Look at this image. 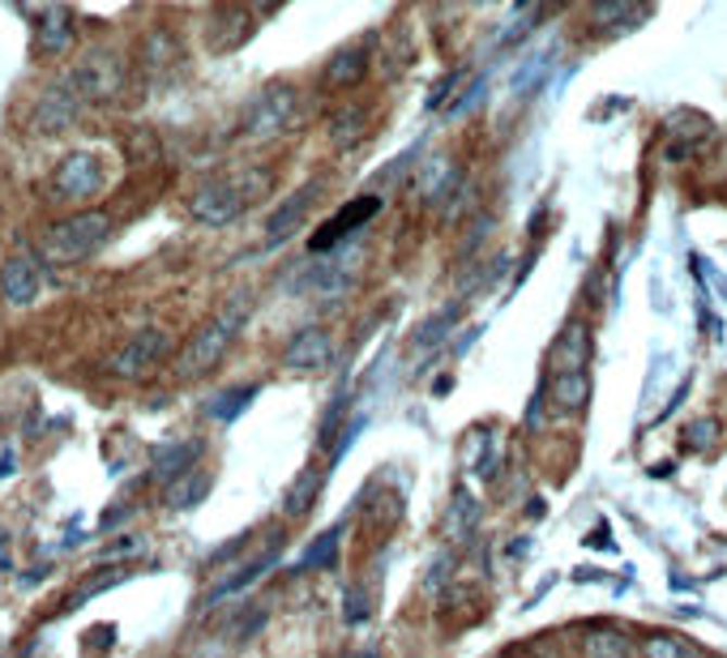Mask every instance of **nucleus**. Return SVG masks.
I'll return each instance as SVG.
<instances>
[{"label":"nucleus","mask_w":727,"mask_h":658,"mask_svg":"<svg viewBox=\"0 0 727 658\" xmlns=\"http://www.w3.org/2000/svg\"><path fill=\"white\" fill-rule=\"evenodd\" d=\"M112 231H116V222L107 210H77L69 219L52 222L43 235H39V257L48 261V266H61V270H69V266H81V261H90L107 240H112Z\"/></svg>","instance_id":"obj_1"},{"label":"nucleus","mask_w":727,"mask_h":658,"mask_svg":"<svg viewBox=\"0 0 727 658\" xmlns=\"http://www.w3.org/2000/svg\"><path fill=\"white\" fill-rule=\"evenodd\" d=\"M244 321H248V304H231V308H222L218 317H211V321L184 343V351L176 356V376H180V380H197V376L215 372V367L222 364V356L231 351V343L240 338Z\"/></svg>","instance_id":"obj_2"},{"label":"nucleus","mask_w":727,"mask_h":658,"mask_svg":"<svg viewBox=\"0 0 727 658\" xmlns=\"http://www.w3.org/2000/svg\"><path fill=\"white\" fill-rule=\"evenodd\" d=\"M69 81L77 86V94L86 103H99V107L120 103L125 90H129V61L120 52H112V48H99V52H90V56H81L73 65Z\"/></svg>","instance_id":"obj_3"},{"label":"nucleus","mask_w":727,"mask_h":658,"mask_svg":"<svg viewBox=\"0 0 727 658\" xmlns=\"http://www.w3.org/2000/svg\"><path fill=\"white\" fill-rule=\"evenodd\" d=\"M167 356H171V334L158 330V325H145L138 334H129V338L103 360V367H107V376H116V380H145Z\"/></svg>","instance_id":"obj_4"},{"label":"nucleus","mask_w":727,"mask_h":658,"mask_svg":"<svg viewBox=\"0 0 727 658\" xmlns=\"http://www.w3.org/2000/svg\"><path fill=\"white\" fill-rule=\"evenodd\" d=\"M244 210H248V193L240 180H206L189 197V215L202 227H231Z\"/></svg>","instance_id":"obj_5"},{"label":"nucleus","mask_w":727,"mask_h":658,"mask_svg":"<svg viewBox=\"0 0 727 658\" xmlns=\"http://www.w3.org/2000/svg\"><path fill=\"white\" fill-rule=\"evenodd\" d=\"M107 184L103 158L90 150H73L61 158V167L52 171V197L56 202H90L99 189Z\"/></svg>","instance_id":"obj_6"},{"label":"nucleus","mask_w":727,"mask_h":658,"mask_svg":"<svg viewBox=\"0 0 727 658\" xmlns=\"http://www.w3.org/2000/svg\"><path fill=\"white\" fill-rule=\"evenodd\" d=\"M291 112H295V90L291 86H266L248 112H244V138L248 142H270L279 138L291 125Z\"/></svg>","instance_id":"obj_7"},{"label":"nucleus","mask_w":727,"mask_h":658,"mask_svg":"<svg viewBox=\"0 0 727 658\" xmlns=\"http://www.w3.org/2000/svg\"><path fill=\"white\" fill-rule=\"evenodd\" d=\"M81 107H86V99L77 94V86H73L69 74H65L61 81H52V86L39 94V103L30 107V129H35V133H61V129H69L73 120L81 116Z\"/></svg>","instance_id":"obj_8"},{"label":"nucleus","mask_w":727,"mask_h":658,"mask_svg":"<svg viewBox=\"0 0 727 658\" xmlns=\"http://www.w3.org/2000/svg\"><path fill=\"white\" fill-rule=\"evenodd\" d=\"M372 215H381V193H368V197H356V202H347L339 215L330 222H321V231L313 235V253H330L334 244H343V240H352L356 231H360L364 222L372 219Z\"/></svg>","instance_id":"obj_9"},{"label":"nucleus","mask_w":727,"mask_h":658,"mask_svg":"<svg viewBox=\"0 0 727 658\" xmlns=\"http://www.w3.org/2000/svg\"><path fill=\"white\" fill-rule=\"evenodd\" d=\"M43 257H30V253H13L4 266H0V295L4 304L13 308H26L39 299V287H43V270H39Z\"/></svg>","instance_id":"obj_10"},{"label":"nucleus","mask_w":727,"mask_h":658,"mask_svg":"<svg viewBox=\"0 0 727 658\" xmlns=\"http://www.w3.org/2000/svg\"><path fill=\"white\" fill-rule=\"evenodd\" d=\"M711 133H715L711 116H702V112H689V107L672 112V116L663 120V138H667V158H672V163L689 158V154L702 146V142H706Z\"/></svg>","instance_id":"obj_11"},{"label":"nucleus","mask_w":727,"mask_h":658,"mask_svg":"<svg viewBox=\"0 0 727 658\" xmlns=\"http://www.w3.org/2000/svg\"><path fill=\"white\" fill-rule=\"evenodd\" d=\"M283 364L291 372H321V367L334 364V338L321 330V325H308L291 338L283 347Z\"/></svg>","instance_id":"obj_12"},{"label":"nucleus","mask_w":727,"mask_h":658,"mask_svg":"<svg viewBox=\"0 0 727 658\" xmlns=\"http://www.w3.org/2000/svg\"><path fill=\"white\" fill-rule=\"evenodd\" d=\"M313 202H317V184H304V189H295L288 202L270 215V222H266V244H283V240H291L299 227H304V219H308V210H313Z\"/></svg>","instance_id":"obj_13"},{"label":"nucleus","mask_w":727,"mask_h":658,"mask_svg":"<svg viewBox=\"0 0 727 658\" xmlns=\"http://www.w3.org/2000/svg\"><path fill=\"white\" fill-rule=\"evenodd\" d=\"M180 39L171 35V30H150L142 39V48H138V65H142V74L145 77H163L167 69H176L180 65Z\"/></svg>","instance_id":"obj_14"},{"label":"nucleus","mask_w":727,"mask_h":658,"mask_svg":"<svg viewBox=\"0 0 727 658\" xmlns=\"http://www.w3.org/2000/svg\"><path fill=\"white\" fill-rule=\"evenodd\" d=\"M548 360H552V372H578V367H586V360H590V330L582 321H570L557 334Z\"/></svg>","instance_id":"obj_15"},{"label":"nucleus","mask_w":727,"mask_h":658,"mask_svg":"<svg viewBox=\"0 0 727 658\" xmlns=\"http://www.w3.org/2000/svg\"><path fill=\"white\" fill-rule=\"evenodd\" d=\"M248 35H253V13L244 4H222L215 13V22H211V48L215 52L240 48Z\"/></svg>","instance_id":"obj_16"},{"label":"nucleus","mask_w":727,"mask_h":658,"mask_svg":"<svg viewBox=\"0 0 727 658\" xmlns=\"http://www.w3.org/2000/svg\"><path fill=\"white\" fill-rule=\"evenodd\" d=\"M458 189V163L449 154H433L424 158V167L416 171V193L420 202H436V197H449Z\"/></svg>","instance_id":"obj_17"},{"label":"nucleus","mask_w":727,"mask_h":658,"mask_svg":"<svg viewBox=\"0 0 727 658\" xmlns=\"http://www.w3.org/2000/svg\"><path fill=\"white\" fill-rule=\"evenodd\" d=\"M651 17V4L647 0H603L595 4V26L603 35H621V30H634Z\"/></svg>","instance_id":"obj_18"},{"label":"nucleus","mask_w":727,"mask_h":658,"mask_svg":"<svg viewBox=\"0 0 727 658\" xmlns=\"http://www.w3.org/2000/svg\"><path fill=\"white\" fill-rule=\"evenodd\" d=\"M69 43H73L69 9H48V13L35 22V52H39V56H61V52H69Z\"/></svg>","instance_id":"obj_19"},{"label":"nucleus","mask_w":727,"mask_h":658,"mask_svg":"<svg viewBox=\"0 0 727 658\" xmlns=\"http://www.w3.org/2000/svg\"><path fill=\"white\" fill-rule=\"evenodd\" d=\"M197 453H202V440H176V444L154 449V479L167 488L171 479H180L184 470H193Z\"/></svg>","instance_id":"obj_20"},{"label":"nucleus","mask_w":727,"mask_h":658,"mask_svg":"<svg viewBox=\"0 0 727 658\" xmlns=\"http://www.w3.org/2000/svg\"><path fill=\"white\" fill-rule=\"evenodd\" d=\"M548 393H552V402H557L561 411H570V415L586 411V402H590V376H586V367H578V372H552Z\"/></svg>","instance_id":"obj_21"},{"label":"nucleus","mask_w":727,"mask_h":658,"mask_svg":"<svg viewBox=\"0 0 727 658\" xmlns=\"http://www.w3.org/2000/svg\"><path fill=\"white\" fill-rule=\"evenodd\" d=\"M475 526H480V501L467 488H458L454 501H449V513H445V534L454 543H467L475 534Z\"/></svg>","instance_id":"obj_22"},{"label":"nucleus","mask_w":727,"mask_h":658,"mask_svg":"<svg viewBox=\"0 0 727 658\" xmlns=\"http://www.w3.org/2000/svg\"><path fill=\"white\" fill-rule=\"evenodd\" d=\"M364 74H368V56H364L360 48H343L330 65H326V90H352V86H360Z\"/></svg>","instance_id":"obj_23"},{"label":"nucleus","mask_w":727,"mask_h":658,"mask_svg":"<svg viewBox=\"0 0 727 658\" xmlns=\"http://www.w3.org/2000/svg\"><path fill=\"white\" fill-rule=\"evenodd\" d=\"M206 492H211V475H206V470H184L180 479L167 483V496H163V501H167L171 509H193Z\"/></svg>","instance_id":"obj_24"},{"label":"nucleus","mask_w":727,"mask_h":658,"mask_svg":"<svg viewBox=\"0 0 727 658\" xmlns=\"http://www.w3.org/2000/svg\"><path fill=\"white\" fill-rule=\"evenodd\" d=\"M364 133H368V112H364L360 103H347V107H339V112L330 116V138H334V146H356Z\"/></svg>","instance_id":"obj_25"},{"label":"nucleus","mask_w":727,"mask_h":658,"mask_svg":"<svg viewBox=\"0 0 727 658\" xmlns=\"http://www.w3.org/2000/svg\"><path fill=\"white\" fill-rule=\"evenodd\" d=\"M629 655H634V642L621 629H595L582 642V658H629Z\"/></svg>","instance_id":"obj_26"},{"label":"nucleus","mask_w":727,"mask_h":658,"mask_svg":"<svg viewBox=\"0 0 727 658\" xmlns=\"http://www.w3.org/2000/svg\"><path fill=\"white\" fill-rule=\"evenodd\" d=\"M458 312H462V308L454 304V308H441L436 317H429V321L420 325V334L411 338V351H433L436 343H441V338H445V334L454 330V321H458Z\"/></svg>","instance_id":"obj_27"},{"label":"nucleus","mask_w":727,"mask_h":658,"mask_svg":"<svg viewBox=\"0 0 727 658\" xmlns=\"http://www.w3.org/2000/svg\"><path fill=\"white\" fill-rule=\"evenodd\" d=\"M275 556H279V547H270L266 556H257V560H253L248 569H240L235 578H227V582H218L215 590H211V603H222L227 594H235V590H244V585H253V582H257V578H262V573H266V569H270V565H275Z\"/></svg>","instance_id":"obj_28"},{"label":"nucleus","mask_w":727,"mask_h":658,"mask_svg":"<svg viewBox=\"0 0 727 658\" xmlns=\"http://www.w3.org/2000/svg\"><path fill=\"white\" fill-rule=\"evenodd\" d=\"M339 526H330L326 534H317L313 543H308V552H304V560H299V569H330L334 565V556H339Z\"/></svg>","instance_id":"obj_29"},{"label":"nucleus","mask_w":727,"mask_h":658,"mask_svg":"<svg viewBox=\"0 0 727 658\" xmlns=\"http://www.w3.org/2000/svg\"><path fill=\"white\" fill-rule=\"evenodd\" d=\"M317 488H321V475H313V470H304L295 483H291L288 492V517H304V513L313 509V501H317Z\"/></svg>","instance_id":"obj_30"},{"label":"nucleus","mask_w":727,"mask_h":658,"mask_svg":"<svg viewBox=\"0 0 727 658\" xmlns=\"http://www.w3.org/2000/svg\"><path fill=\"white\" fill-rule=\"evenodd\" d=\"M642 655L647 658H698V650L689 642H680L676 633H651L642 642Z\"/></svg>","instance_id":"obj_31"},{"label":"nucleus","mask_w":727,"mask_h":658,"mask_svg":"<svg viewBox=\"0 0 727 658\" xmlns=\"http://www.w3.org/2000/svg\"><path fill=\"white\" fill-rule=\"evenodd\" d=\"M125 578H129V573H125V569H107V573H99V578H90V582H81L77 585V594H73L69 603H65V607H81V603H90V598H99V594H103V590H112V585H120L125 582Z\"/></svg>","instance_id":"obj_32"},{"label":"nucleus","mask_w":727,"mask_h":658,"mask_svg":"<svg viewBox=\"0 0 727 658\" xmlns=\"http://www.w3.org/2000/svg\"><path fill=\"white\" fill-rule=\"evenodd\" d=\"M253 393H257V385H244V389L218 393V402H211V415H215V420H222V424H227V420H235V415H240V411L253 402Z\"/></svg>","instance_id":"obj_33"},{"label":"nucleus","mask_w":727,"mask_h":658,"mask_svg":"<svg viewBox=\"0 0 727 658\" xmlns=\"http://www.w3.org/2000/svg\"><path fill=\"white\" fill-rule=\"evenodd\" d=\"M715 437H719V424H715V420H698V424L685 428V444H689L693 453H706V449L715 444Z\"/></svg>","instance_id":"obj_34"},{"label":"nucleus","mask_w":727,"mask_h":658,"mask_svg":"<svg viewBox=\"0 0 727 658\" xmlns=\"http://www.w3.org/2000/svg\"><path fill=\"white\" fill-rule=\"evenodd\" d=\"M454 578V556H436V565L429 569V578H424V590L429 594H441V585Z\"/></svg>","instance_id":"obj_35"},{"label":"nucleus","mask_w":727,"mask_h":658,"mask_svg":"<svg viewBox=\"0 0 727 658\" xmlns=\"http://www.w3.org/2000/svg\"><path fill=\"white\" fill-rule=\"evenodd\" d=\"M145 543L142 539H116L107 552H103V565H112V560H125V556H138Z\"/></svg>","instance_id":"obj_36"},{"label":"nucleus","mask_w":727,"mask_h":658,"mask_svg":"<svg viewBox=\"0 0 727 658\" xmlns=\"http://www.w3.org/2000/svg\"><path fill=\"white\" fill-rule=\"evenodd\" d=\"M262 624H266V607H257V611H248V620L240 616V637H253V633H257Z\"/></svg>","instance_id":"obj_37"},{"label":"nucleus","mask_w":727,"mask_h":658,"mask_svg":"<svg viewBox=\"0 0 727 658\" xmlns=\"http://www.w3.org/2000/svg\"><path fill=\"white\" fill-rule=\"evenodd\" d=\"M565 4H574V0H548V9H565Z\"/></svg>","instance_id":"obj_38"},{"label":"nucleus","mask_w":727,"mask_h":658,"mask_svg":"<svg viewBox=\"0 0 727 658\" xmlns=\"http://www.w3.org/2000/svg\"><path fill=\"white\" fill-rule=\"evenodd\" d=\"M590 4H603V0H590Z\"/></svg>","instance_id":"obj_39"},{"label":"nucleus","mask_w":727,"mask_h":658,"mask_svg":"<svg viewBox=\"0 0 727 658\" xmlns=\"http://www.w3.org/2000/svg\"><path fill=\"white\" fill-rule=\"evenodd\" d=\"M360 658H372V655H360Z\"/></svg>","instance_id":"obj_40"}]
</instances>
